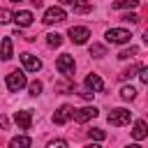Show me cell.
<instances>
[{"label": "cell", "mask_w": 148, "mask_h": 148, "mask_svg": "<svg viewBox=\"0 0 148 148\" xmlns=\"http://www.w3.org/2000/svg\"><path fill=\"white\" fill-rule=\"evenodd\" d=\"M130 39H132V35L125 28H109L106 30V42L109 44H127Z\"/></svg>", "instance_id": "cell-3"}, {"label": "cell", "mask_w": 148, "mask_h": 148, "mask_svg": "<svg viewBox=\"0 0 148 148\" xmlns=\"http://www.w3.org/2000/svg\"><path fill=\"white\" fill-rule=\"evenodd\" d=\"M136 5H139V0H113V7L116 9H127V7L134 9Z\"/></svg>", "instance_id": "cell-16"}, {"label": "cell", "mask_w": 148, "mask_h": 148, "mask_svg": "<svg viewBox=\"0 0 148 148\" xmlns=\"http://www.w3.org/2000/svg\"><path fill=\"white\" fill-rule=\"evenodd\" d=\"M28 86V81H25V74L21 72V69H12L9 74H7V88L12 90V92H18L21 88H25Z\"/></svg>", "instance_id": "cell-2"}, {"label": "cell", "mask_w": 148, "mask_h": 148, "mask_svg": "<svg viewBox=\"0 0 148 148\" xmlns=\"http://www.w3.org/2000/svg\"><path fill=\"white\" fill-rule=\"evenodd\" d=\"M67 146V141H62V139H53V141H49V148H65Z\"/></svg>", "instance_id": "cell-25"}, {"label": "cell", "mask_w": 148, "mask_h": 148, "mask_svg": "<svg viewBox=\"0 0 148 148\" xmlns=\"http://www.w3.org/2000/svg\"><path fill=\"white\" fill-rule=\"evenodd\" d=\"M65 9H62V5H53V7H49L46 12H44V23L46 25H53V23H60V21H65Z\"/></svg>", "instance_id": "cell-4"}, {"label": "cell", "mask_w": 148, "mask_h": 148, "mask_svg": "<svg viewBox=\"0 0 148 148\" xmlns=\"http://www.w3.org/2000/svg\"><path fill=\"white\" fill-rule=\"evenodd\" d=\"M139 67H141V65H132L130 69H125V72H120L118 76H120V79H130V76H134V72H139Z\"/></svg>", "instance_id": "cell-24"}, {"label": "cell", "mask_w": 148, "mask_h": 148, "mask_svg": "<svg viewBox=\"0 0 148 148\" xmlns=\"http://www.w3.org/2000/svg\"><path fill=\"white\" fill-rule=\"evenodd\" d=\"M92 95H95V92H90V90H83V92H81L83 99H92Z\"/></svg>", "instance_id": "cell-30"}, {"label": "cell", "mask_w": 148, "mask_h": 148, "mask_svg": "<svg viewBox=\"0 0 148 148\" xmlns=\"http://www.w3.org/2000/svg\"><path fill=\"white\" fill-rule=\"evenodd\" d=\"M21 62H23V67L28 72H39L42 69V60L37 56H32V53H21Z\"/></svg>", "instance_id": "cell-8"}, {"label": "cell", "mask_w": 148, "mask_h": 148, "mask_svg": "<svg viewBox=\"0 0 148 148\" xmlns=\"http://www.w3.org/2000/svg\"><path fill=\"white\" fill-rule=\"evenodd\" d=\"M28 90H30V95H32V97H37V95L42 92V81H32V83L28 86Z\"/></svg>", "instance_id": "cell-23"}, {"label": "cell", "mask_w": 148, "mask_h": 148, "mask_svg": "<svg viewBox=\"0 0 148 148\" xmlns=\"http://www.w3.org/2000/svg\"><path fill=\"white\" fill-rule=\"evenodd\" d=\"M12 21V14L7 9H0V23H9Z\"/></svg>", "instance_id": "cell-27"}, {"label": "cell", "mask_w": 148, "mask_h": 148, "mask_svg": "<svg viewBox=\"0 0 148 148\" xmlns=\"http://www.w3.org/2000/svg\"><path fill=\"white\" fill-rule=\"evenodd\" d=\"M90 56H92V58H104V56H106V49H104L102 44H92V46H90Z\"/></svg>", "instance_id": "cell-19"}, {"label": "cell", "mask_w": 148, "mask_h": 148, "mask_svg": "<svg viewBox=\"0 0 148 148\" xmlns=\"http://www.w3.org/2000/svg\"><path fill=\"white\" fill-rule=\"evenodd\" d=\"M58 2H60V5H72L74 0H58Z\"/></svg>", "instance_id": "cell-32"}, {"label": "cell", "mask_w": 148, "mask_h": 148, "mask_svg": "<svg viewBox=\"0 0 148 148\" xmlns=\"http://www.w3.org/2000/svg\"><path fill=\"white\" fill-rule=\"evenodd\" d=\"M46 44H49V46H60V44H62V35L49 32V35H46Z\"/></svg>", "instance_id": "cell-18"}, {"label": "cell", "mask_w": 148, "mask_h": 148, "mask_svg": "<svg viewBox=\"0 0 148 148\" xmlns=\"http://www.w3.org/2000/svg\"><path fill=\"white\" fill-rule=\"evenodd\" d=\"M30 143H32V141H30L28 136H14V139L9 141V146H12V148H18V146H21V148H25V146H30Z\"/></svg>", "instance_id": "cell-17"}, {"label": "cell", "mask_w": 148, "mask_h": 148, "mask_svg": "<svg viewBox=\"0 0 148 148\" xmlns=\"http://www.w3.org/2000/svg\"><path fill=\"white\" fill-rule=\"evenodd\" d=\"M0 58L2 60L12 58V37H2V42H0Z\"/></svg>", "instance_id": "cell-14"}, {"label": "cell", "mask_w": 148, "mask_h": 148, "mask_svg": "<svg viewBox=\"0 0 148 148\" xmlns=\"http://www.w3.org/2000/svg\"><path fill=\"white\" fill-rule=\"evenodd\" d=\"M139 79H141V83H148V69L146 67H139Z\"/></svg>", "instance_id": "cell-28"}, {"label": "cell", "mask_w": 148, "mask_h": 148, "mask_svg": "<svg viewBox=\"0 0 148 148\" xmlns=\"http://www.w3.org/2000/svg\"><path fill=\"white\" fill-rule=\"evenodd\" d=\"M120 97H123L125 102H130V99H134V97H136V90H134L132 86H125V88L120 90Z\"/></svg>", "instance_id": "cell-20"}, {"label": "cell", "mask_w": 148, "mask_h": 148, "mask_svg": "<svg viewBox=\"0 0 148 148\" xmlns=\"http://www.w3.org/2000/svg\"><path fill=\"white\" fill-rule=\"evenodd\" d=\"M12 2H21V0H12Z\"/></svg>", "instance_id": "cell-33"}, {"label": "cell", "mask_w": 148, "mask_h": 148, "mask_svg": "<svg viewBox=\"0 0 148 148\" xmlns=\"http://www.w3.org/2000/svg\"><path fill=\"white\" fill-rule=\"evenodd\" d=\"M106 120L113 127H123V125H127L132 120V111H127V109H111L109 116H106Z\"/></svg>", "instance_id": "cell-1"}, {"label": "cell", "mask_w": 148, "mask_h": 148, "mask_svg": "<svg viewBox=\"0 0 148 148\" xmlns=\"http://www.w3.org/2000/svg\"><path fill=\"white\" fill-rule=\"evenodd\" d=\"M67 35H69V39H72L74 44H86V42H88V37H90V30H88V28H83V25H72Z\"/></svg>", "instance_id": "cell-6"}, {"label": "cell", "mask_w": 148, "mask_h": 148, "mask_svg": "<svg viewBox=\"0 0 148 148\" xmlns=\"http://www.w3.org/2000/svg\"><path fill=\"white\" fill-rule=\"evenodd\" d=\"M14 120H16V125H18L21 130H30V125H32V111H30V109L16 111V113H14Z\"/></svg>", "instance_id": "cell-9"}, {"label": "cell", "mask_w": 148, "mask_h": 148, "mask_svg": "<svg viewBox=\"0 0 148 148\" xmlns=\"http://www.w3.org/2000/svg\"><path fill=\"white\" fill-rule=\"evenodd\" d=\"M132 56H136V46H130V49H125V51H120V53H118V58H120V60H127V58H132Z\"/></svg>", "instance_id": "cell-22"}, {"label": "cell", "mask_w": 148, "mask_h": 148, "mask_svg": "<svg viewBox=\"0 0 148 148\" xmlns=\"http://www.w3.org/2000/svg\"><path fill=\"white\" fill-rule=\"evenodd\" d=\"M132 136H134L136 141H143V139L148 136V130H146V120H136V123H134V130H132Z\"/></svg>", "instance_id": "cell-13"}, {"label": "cell", "mask_w": 148, "mask_h": 148, "mask_svg": "<svg viewBox=\"0 0 148 148\" xmlns=\"http://www.w3.org/2000/svg\"><path fill=\"white\" fill-rule=\"evenodd\" d=\"M7 127H9V120H7V116L0 113V130H7Z\"/></svg>", "instance_id": "cell-29"}, {"label": "cell", "mask_w": 148, "mask_h": 148, "mask_svg": "<svg viewBox=\"0 0 148 148\" xmlns=\"http://www.w3.org/2000/svg\"><path fill=\"white\" fill-rule=\"evenodd\" d=\"M72 111H74V109H72L69 104H62V106L53 113V123H56V125H65L67 120H72Z\"/></svg>", "instance_id": "cell-10"}, {"label": "cell", "mask_w": 148, "mask_h": 148, "mask_svg": "<svg viewBox=\"0 0 148 148\" xmlns=\"http://www.w3.org/2000/svg\"><path fill=\"white\" fill-rule=\"evenodd\" d=\"M120 18H123L125 23H136V21H139V16H136L134 12H132V14H125V16H120Z\"/></svg>", "instance_id": "cell-26"}, {"label": "cell", "mask_w": 148, "mask_h": 148, "mask_svg": "<svg viewBox=\"0 0 148 148\" xmlns=\"http://www.w3.org/2000/svg\"><path fill=\"white\" fill-rule=\"evenodd\" d=\"M30 2H32V7H42L44 5V0H30Z\"/></svg>", "instance_id": "cell-31"}, {"label": "cell", "mask_w": 148, "mask_h": 148, "mask_svg": "<svg viewBox=\"0 0 148 148\" xmlns=\"http://www.w3.org/2000/svg\"><path fill=\"white\" fill-rule=\"evenodd\" d=\"M86 88L92 92H102L104 90V81L99 79V74H88L86 76Z\"/></svg>", "instance_id": "cell-12"}, {"label": "cell", "mask_w": 148, "mask_h": 148, "mask_svg": "<svg viewBox=\"0 0 148 148\" xmlns=\"http://www.w3.org/2000/svg\"><path fill=\"white\" fill-rule=\"evenodd\" d=\"M88 136H90L92 141H104V139H106V134H104V130H97V127H92V130H88Z\"/></svg>", "instance_id": "cell-21"}, {"label": "cell", "mask_w": 148, "mask_h": 148, "mask_svg": "<svg viewBox=\"0 0 148 148\" xmlns=\"http://www.w3.org/2000/svg\"><path fill=\"white\" fill-rule=\"evenodd\" d=\"M97 113H99V111H97L95 106H83V109H74V111H72V118H74L76 123H88V120H92Z\"/></svg>", "instance_id": "cell-7"}, {"label": "cell", "mask_w": 148, "mask_h": 148, "mask_svg": "<svg viewBox=\"0 0 148 148\" xmlns=\"http://www.w3.org/2000/svg\"><path fill=\"white\" fill-rule=\"evenodd\" d=\"M56 67H58V72L60 74H65V76H74V58L69 56V53H62V56H58V60H56Z\"/></svg>", "instance_id": "cell-5"}, {"label": "cell", "mask_w": 148, "mask_h": 148, "mask_svg": "<svg viewBox=\"0 0 148 148\" xmlns=\"http://www.w3.org/2000/svg\"><path fill=\"white\" fill-rule=\"evenodd\" d=\"M72 7H74V14H86V12L92 9V5H90L88 0H74Z\"/></svg>", "instance_id": "cell-15"}, {"label": "cell", "mask_w": 148, "mask_h": 148, "mask_svg": "<svg viewBox=\"0 0 148 148\" xmlns=\"http://www.w3.org/2000/svg\"><path fill=\"white\" fill-rule=\"evenodd\" d=\"M12 21H14L18 28H28V25L32 23V12H28V9H21V12L12 14Z\"/></svg>", "instance_id": "cell-11"}]
</instances>
